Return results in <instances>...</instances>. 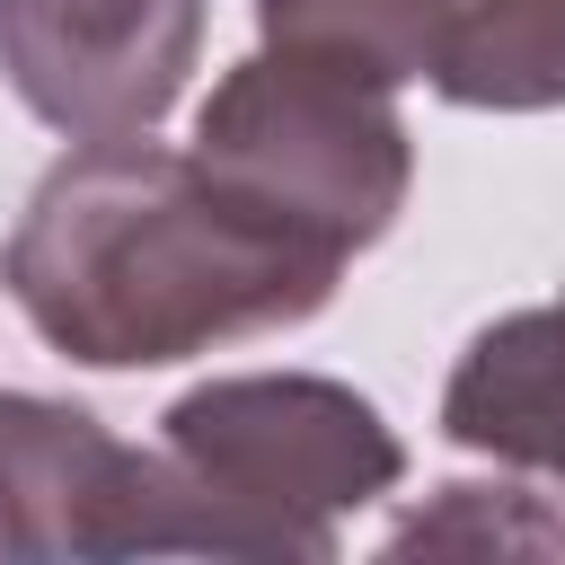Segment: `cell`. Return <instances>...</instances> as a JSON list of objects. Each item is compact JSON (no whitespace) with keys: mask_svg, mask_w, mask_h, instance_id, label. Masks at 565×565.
<instances>
[{"mask_svg":"<svg viewBox=\"0 0 565 565\" xmlns=\"http://www.w3.org/2000/svg\"><path fill=\"white\" fill-rule=\"evenodd\" d=\"M406 477L371 397L318 371L203 380L159 415L141 459L132 556H335V521Z\"/></svg>","mask_w":565,"mask_h":565,"instance_id":"obj_2","label":"cell"},{"mask_svg":"<svg viewBox=\"0 0 565 565\" xmlns=\"http://www.w3.org/2000/svg\"><path fill=\"white\" fill-rule=\"evenodd\" d=\"M335 256L230 203L194 150L150 132L53 159L0 247L18 318L88 371H159L238 335H282L335 300Z\"/></svg>","mask_w":565,"mask_h":565,"instance_id":"obj_1","label":"cell"},{"mask_svg":"<svg viewBox=\"0 0 565 565\" xmlns=\"http://www.w3.org/2000/svg\"><path fill=\"white\" fill-rule=\"evenodd\" d=\"M203 53V0H0V79L71 141L150 132Z\"/></svg>","mask_w":565,"mask_h":565,"instance_id":"obj_4","label":"cell"},{"mask_svg":"<svg viewBox=\"0 0 565 565\" xmlns=\"http://www.w3.org/2000/svg\"><path fill=\"white\" fill-rule=\"evenodd\" d=\"M433 556V547H530V556H565V512H539L530 486H441L424 512H406L388 530V556Z\"/></svg>","mask_w":565,"mask_h":565,"instance_id":"obj_9","label":"cell"},{"mask_svg":"<svg viewBox=\"0 0 565 565\" xmlns=\"http://www.w3.org/2000/svg\"><path fill=\"white\" fill-rule=\"evenodd\" d=\"M141 441H115L88 406L0 388V565L18 556H132Z\"/></svg>","mask_w":565,"mask_h":565,"instance_id":"obj_5","label":"cell"},{"mask_svg":"<svg viewBox=\"0 0 565 565\" xmlns=\"http://www.w3.org/2000/svg\"><path fill=\"white\" fill-rule=\"evenodd\" d=\"M441 433L503 468L565 477V291L468 335L441 388Z\"/></svg>","mask_w":565,"mask_h":565,"instance_id":"obj_6","label":"cell"},{"mask_svg":"<svg viewBox=\"0 0 565 565\" xmlns=\"http://www.w3.org/2000/svg\"><path fill=\"white\" fill-rule=\"evenodd\" d=\"M424 79L477 115L565 106V0H459Z\"/></svg>","mask_w":565,"mask_h":565,"instance_id":"obj_7","label":"cell"},{"mask_svg":"<svg viewBox=\"0 0 565 565\" xmlns=\"http://www.w3.org/2000/svg\"><path fill=\"white\" fill-rule=\"evenodd\" d=\"M450 9L459 0H256V35L274 53H309L380 88H406L433 71Z\"/></svg>","mask_w":565,"mask_h":565,"instance_id":"obj_8","label":"cell"},{"mask_svg":"<svg viewBox=\"0 0 565 565\" xmlns=\"http://www.w3.org/2000/svg\"><path fill=\"white\" fill-rule=\"evenodd\" d=\"M194 159L230 203H247L256 221L335 265L388 238L415 185V141L388 88L274 44L212 79L194 115Z\"/></svg>","mask_w":565,"mask_h":565,"instance_id":"obj_3","label":"cell"}]
</instances>
